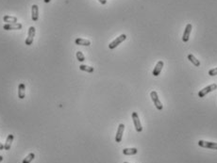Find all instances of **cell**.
<instances>
[{"mask_svg": "<svg viewBox=\"0 0 217 163\" xmlns=\"http://www.w3.org/2000/svg\"><path fill=\"white\" fill-rule=\"evenodd\" d=\"M215 90H217V84L209 85V86L206 87V88L202 89L201 91H199V93H198V96L201 97V98L202 97H205L208 93H211V91H214Z\"/></svg>", "mask_w": 217, "mask_h": 163, "instance_id": "obj_1", "label": "cell"}, {"mask_svg": "<svg viewBox=\"0 0 217 163\" xmlns=\"http://www.w3.org/2000/svg\"><path fill=\"white\" fill-rule=\"evenodd\" d=\"M150 97H151V99H152V101H153V103H154V105H155L156 108L158 109L159 110H162V109H163V107H162V104L160 103V99H159L158 93H157V91H151Z\"/></svg>", "mask_w": 217, "mask_h": 163, "instance_id": "obj_2", "label": "cell"}, {"mask_svg": "<svg viewBox=\"0 0 217 163\" xmlns=\"http://www.w3.org/2000/svg\"><path fill=\"white\" fill-rule=\"evenodd\" d=\"M127 39V35L126 34H122V35H120L119 37H117L115 40H113L110 45H108V48L110 49H114V48H116L120 43L121 42H123L125 40Z\"/></svg>", "mask_w": 217, "mask_h": 163, "instance_id": "obj_3", "label": "cell"}, {"mask_svg": "<svg viewBox=\"0 0 217 163\" xmlns=\"http://www.w3.org/2000/svg\"><path fill=\"white\" fill-rule=\"evenodd\" d=\"M35 33H36V29L34 26H30L29 29V32H27V37L26 39L25 43L27 45H31L32 42H33V40L35 37Z\"/></svg>", "mask_w": 217, "mask_h": 163, "instance_id": "obj_4", "label": "cell"}, {"mask_svg": "<svg viewBox=\"0 0 217 163\" xmlns=\"http://www.w3.org/2000/svg\"><path fill=\"white\" fill-rule=\"evenodd\" d=\"M131 116H132V120H133V124H134L136 131H137V132H142V131H143V126H142V124H141V122H140L138 113L137 112H132Z\"/></svg>", "mask_w": 217, "mask_h": 163, "instance_id": "obj_5", "label": "cell"}, {"mask_svg": "<svg viewBox=\"0 0 217 163\" xmlns=\"http://www.w3.org/2000/svg\"><path fill=\"white\" fill-rule=\"evenodd\" d=\"M198 145L203 148H208V149H212V150H217V143L216 142H211V141H199Z\"/></svg>", "mask_w": 217, "mask_h": 163, "instance_id": "obj_6", "label": "cell"}, {"mask_svg": "<svg viewBox=\"0 0 217 163\" xmlns=\"http://www.w3.org/2000/svg\"><path fill=\"white\" fill-rule=\"evenodd\" d=\"M3 29L5 30H18L22 29V25L20 23L6 24V25L3 26Z\"/></svg>", "mask_w": 217, "mask_h": 163, "instance_id": "obj_7", "label": "cell"}, {"mask_svg": "<svg viewBox=\"0 0 217 163\" xmlns=\"http://www.w3.org/2000/svg\"><path fill=\"white\" fill-rule=\"evenodd\" d=\"M192 29V24H187V26L185 27V30H184V33L182 35V41L184 42H187L189 41V38H190Z\"/></svg>", "mask_w": 217, "mask_h": 163, "instance_id": "obj_8", "label": "cell"}, {"mask_svg": "<svg viewBox=\"0 0 217 163\" xmlns=\"http://www.w3.org/2000/svg\"><path fill=\"white\" fill-rule=\"evenodd\" d=\"M124 130H125V125L124 124H120L119 126H118L117 132H116V136H115V141L116 142H121L122 141Z\"/></svg>", "mask_w": 217, "mask_h": 163, "instance_id": "obj_9", "label": "cell"}, {"mask_svg": "<svg viewBox=\"0 0 217 163\" xmlns=\"http://www.w3.org/2000/svg\"><path fill=\"white\" fill-rule=\"evenodd\" d=\"M163 65H164L163 61H160L156 64V66H155V68H154V70H153V73H152V75H153L154 77H158V75L160 74V72H162V68H163Z\"/></svg>", "mask_w": 217, "mask_h": 163, "instance_id": "obj_10", "label": "cell"}, {"mask_svg": "<svg viewBox=\"0 0 217 163\" xmlns=\"http://www.w3.org/2000/svg\"><path fill=\"white\" fill-rule=\"evenodd\" d=\"M31 18L32 21L36 22L39 18V9L37 5H32V9H31Z\"/></svg>", "mask_w": 217, "mask_h": 163, "instance_id": "obj_11", "label": "cell"}, {"mask_svg": "<svg viewBox=\"0 0 217 163\" xmlns=\"http://www.w3.org/2000/svg\"><path fill=\"white\" fill-rule=\"evenodd\" d=\"M26 96V85L21 83L18 86V97L20 99H24Z\"/></svg>", "mask_w": 217, "mask_h": 163, "instance_id": "obj_12", "label": "cell"}, {"mask_svg": "<svg viewBox=\"0 0 217 163\" xmlns=\"http://www.w3.org/2000/svg\"><path fill=\"white\" fill-rule=\"evenodd\" d=\"M75 43L78 45H83V46H89L91 45V42L89 40L82 39V38H78L75 40Z\"/></svg>", "mask_w": 217, "mask_h": 163, "instance_id": "obj_13", "label": "cell"}, {"mask_svg": "<svg viewBox=\"0 0 217 163\" xmlns=\"http://www.w3.org/2000/svg\"><path fill=\"white\" fill-rule=\"evenodd\" d=\"M13 139H14V136H13V134H10L9 136L7 137L5 145H4V148H5V150H10V149L11 143H13Z\"/></svg>", "mask_w": 217, "mask_h": 163, "instance_id": "obj_14", "label": "cell"}, {"mask_svg": "<svg viewBox=\"0 0 217 163\" xmlns=\"http://www.w3.org/2000/svg\"><path fill=\"white\" fill-rule=\"evenodd\" d=\"M138 150L136 148H125L123 150V154L126 156H133V155L137 154Z\"/></svg>", "mask_w": 217, "mask_h": 163, "instance_id": "obj_15", "label": "cell"}, {"mask_svg": "<svg viewBox=\"0 0 217 163\" xmlns=\"http://www.w3.org/2000/svg\"><path fill=\"white\" fill-rule=\"evenodd\" d=\"M188 59H189V61H191L195 66H196V67L200 66V61L192 54H189L188 55Z\"/></svg>", "mask_w": 217, "mask_h": 163, "instance_id": "obj_16", "label": "cell"}, {"mask_svg": "<svg viewBox=\"0 0 217 163\" xmlns=\"http://www.w3.org/2000/svg\"><path fill=\"white\" fill-rule=\"evenodd\" d=\"M4 22H6L7 24H11V23H17V17L15 16H10V15H6V16L3 17Z\"/></svg>", "mask_w": 217, "mask_h": 163, "instance_id": "obj_17", "label": "cell"}, {"mask_svg": "<svg viewBox=\"0 0 217 163\" xmlns=\"http://www.w3.org/2000/svg\"><path fill=\"white\" fill-rule=\"evenodd\" d=\"M34 158H35V154L34 153H30V154L27 155L25 158H24L22 163H30L32 160H34Z\"/></svg>", "mask_w": 217, "mask_h": 163, "instance_id": "obj_18", "label": "cell"}, {"mask_svg": "<svg viewBox=\"0 0 217 163\" xmlns=\"http://www.w3.org/2000/svg\"><path fill=\"white\" fill-rule=\"evenodd\" d=\"M79 69L81 71H84V72H87V73H93L94 69V67H91V66H87V65H80L79 66Z\"/></svg>", "mask_w": 217, "mask_h": 163, "instance_id": "obj_19", "label": "cell"}, {"mask_svg": "<svg viewBox=\"0 0 217 163\" xmlns=\"http://www.w3.org/2000/svg\"><path fill=\"white\" fill-rule=\"evenodd\" d=\"M77 59L80 62H83L85 61V57H84V55L82 54V52H80V51H78L77 52Z\"/></svg>", "mask_w": 217, "mask_h": 163, "instance_id": "obj_20", "label": "cell"}, {"mask_svg": "<svg viewBox=\"0 0 217 163\" xmlns=\"http://www.w3.org/2000/svg\"><path fill=\"white\" fill-rule=\"evenodd\" d=\"M209 75H211V77H214V75H217V67L214 69H211L209 71Z\"/></svg>", "mask_w": 217, "mask_h": 163, "instance_id": "obj_21", "label": "cell"}, {"mask_svg": "<svg viewBox=\"0 0 217 163\" xmlns=\"http://www.w3.org/2000/svg\"><path fill=\"white\" fill-rule=\"evenodd\" d=\"M98 1L102 4V5H105V4L107 3V0H98Z\"/></svg>", "mask_w": 217, "mask_h": 163, "instance_id": "obj_22", "label": "cell"}, {"mask_svg": "<svg viewBox=\"0 0 217 163\" xmlns=\"http://www.w3.org/2000/svg\"><path fill=\"white\" fill-rule=\"evenodd\" d=\"M3 149H4V145L0 142V150H3Z\"/></svg>", "mask_w": 217, "mask_h": 163, "instance_id": "obj_23", "label": "cell"}, {"mask_svg": "<svg viewBox=\"0 0 217 163\" xmlns=\"http://www.w3.org/2000/svg\"><path fill=\"white\" fill-rule=\"evenodd\" d=\"M51 1V0H43V2H45V3H49Z\"/></svg>", "mask_w": 217, "mask_h": 163, "instance_id": "obj_24", "label": "cell"}, {"mask_svg": "<svg viewBox=\"0 0 217 163\" xmlns=\"http://www.w3.org/2000/svg\"><path fill=\"white\" fill-rule=\"evenodd\" d=\"M3 160V157L2 156H0V162H1Z\"/></svg>", "mask_w": 217, "mask_h": 163, "instance_id": "obj_25", "label": "cell"}, {"mask_svg": "<svg viewBox=\"0 0 217 163\" xmlns=\"http://www.w3.org/2000/svg\"><path fill=\"white\" fill-rule=\"evenodd\" d=\"M124 163H128V162H124Z\"/></svg>", "mask_w": 217, "mask_h": 163, "instance_id": "obj_26", "label": "cell"}]
</instances>
